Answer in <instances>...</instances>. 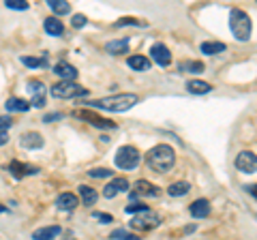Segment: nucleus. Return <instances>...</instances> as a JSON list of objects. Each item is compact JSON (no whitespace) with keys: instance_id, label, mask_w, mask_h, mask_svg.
<instances>
[{"instance_id":"nucleus-3","label":"nucleus","mask_w":257,"mask_h":240,"mask_svg":"<svg viewBox=\"0 0 257 240\" xmlns=\"http://www.w3.org/2000/svg\"><path fill=\"white\" fill-rule=\"evenodd\" d=\"M229 28L231 33H234V37L238 39V41H248L251 39V18L242 11V9H231L229 13Z\"/></svg>"},{"instance_id":"nucleus-41","label":"nucleus","mask_w":257,"mask_h":240,"mask_svg":"<svg viewBox=\"0 0 257 240\" xmlns=\"http://www.w3.org/2000/svg\"><path fill=\"white\" fill-rule=\"evenodd\" d=\"M5 210H7V208H5L3 204H0V212H5Z\"/></svg>"},{"instance_id":"nucleus-24","label":"nucleus","mask_w":257,"mask_h":240,"mask_svg":"<svg viewBox=\"0 0 257 240\" xmlns=\"http://www.w3.org/2000/svg\"><path fill=\"white\" fill-rule=\"evenodd\" d=\"M191 191V185L187 180H180V182H174V185H170V189H167V193H170L172 197H182L187 195Z\"/></svg>"},{"instance_id":"nucleus-36","label":"nucleus","mask_w":257,"mask_h":240,"mask_svg":"<svg viewBox=\"0 0 257 240\" xmlns=\"http://www.w3.org/2000/svg\"><path fill=\"white\" fill-rule=\"evenodd\" d=\"M124 24H133V26H142V22H138L135 18H122L120 22H116V26H124Z\"/></svg>"},{"instance_id":"nucleus-2","label":"nucleus","mask_w":257,"mask_h":240,"mask_svg":"<svg viewBox=\"0 0 257 240\" xmlns=\"http://www.w3.org/2000/svg\"><path fill=\"white\" fill-rule=\"evenodd\" d=\"M140 97L133 92H120V94H111V97H103L96 99L92 103H88L92 109H107V111H126L133 105H138Z\"/></svg>"},{"instance_id":"nucleus-33","label":"nucleus","mask_w":257,"mask_h":240,"mask_svg":"<svg viewBox=\"0 0 257 240\" xmlns=\"http://www.w3.org/2000/svg\"><path fill=\"white\" fill-rule=\"evenodd\" d=\"M146 210H150V208L144 206V204H128V206L124 208L126 214H140V212H146Z\"/></svg>"},{"instance_id":"nucleus-28","label":"nucleus","mask_w":257,"mask_h":240,"mask_svg":"<svg viewBox=\"0 0 257 240\" xmlns=\"http://www.w3.org/2000/svg\"><path fill=\"white\" fill-rule=\"evenodd\" d=\"M180 71H187V73H202L204 65L197 60H189V62H180Z\"/></svg>"},{"instance_id":"nucleus-6","label":"nucleus","mask_w":257,"mask_h":240,"mask_svg":"<svg viewBox=\"0 0 257 240\" xmlns=\"http://www.w3.org/2000/svg\"><path fill=\"white\" fill-rule=\"evenodd\" d=\"M161 225V217L155 212V210H146V212H140L135 214V217L131 219V227L135 229H155Z\"/></svg>"},{"instance_id":"nucleus-9","label":"nucleus","mask_w":257,"mask_h":240,"mask_svg":"<svg viewBox=\"0 0 257 240\" xmlns=\"http://www.w3.org/2000/svg\"><path fill=\"white\" fill-rule=\"evenodd\" d=\"M26 88L32 94L30 107H43L45 105V84L41 82V79H30V82L26 84Z\"/></svg>"},{"instance_id":"nucleus-17","label":"nucleus","mask_w":257,"mask_h":240,"mask_svg":"<svg viewBox=\"0 0 257 240\" xmlns=\"http://www.w3.org/2000/svg\"><path fill=\"white\" fill-rule=\"evenodd\" d=\"M60 234H62L60 225H52V227L35 229V231H32V238H35V240H54L56 236H60Z\"/></svg>"},{"instance_id":"nucleus-14","label":"nucleus","mask_w":257,"mask_h":240,"mask_svg":"<svg viewBox=\"0 0 257 240\" xmlns=\"http://www.w3.org/2000/svg\"><path fill=\"white\" fill-rule=\"evenodd\" d=\"M122 191H128V180L126 178H111V182H107L105 189H103V195L105 197H114Z\"/></svg>"},{"instance_id":"nucleus-18","label":"nucleus","mask_w":257,"mask_h":240,"mask_svg":"<svg viewBox=\"0 0 257 240\" xmlns=\"http://www.w3.org/2000/svg\"><path fill=\"white\" fill-rule=\"evenodd\" d=\"M43 28H45V33L50 37H60L64 33V26H62V22L58 18H45Z\"/></svg>"},{"instance_id":"nucleus-29","label":"nucleus","mask_w":257,"mask_h":240,"mask_svg":"<svg viewBox=\"0 0 257 240\" xmlns=\"http://www.w3.org/2000/svg\"><path fill=\"white\" fill-rule=\"evenodd\" d=\"M22 62L26 67H32V69H35V67H45L47 65V56H41V58H30V56H24Z\"/></svg>"},{"instance_id":"nucleus-40","label":"nucleus","mask_w":257,"mask_h":240,"mask_svg":"<svg viewBox=\"0 0 257 240\" xmlns=\"http://www.w3.org/2000/svg\"><path fill=\"white\" fill-rule=\"evenodd\" d=\"M9 142V131H0V146Z\"/></svg>"},{"instance_id":"nucleus-8","label":"nucleus","mask_w":257,"mask_h":240,"mask_svg":"<svg viewBox=\"0 0 257 240\" xmlns=\"http://www.w3.org/2000/svg\"><path fill=\"white\" fill-rule=\"evenodd\" d=\"M161 195V189L157 185H152L148 180H138L133 185V193L131 199H138V197H159Z\"/></svg>"},{"instance_id":"nucleus-22","label":"nucleus","mask_w":257,"mask_h":240,"mask_svg":"<svg viewBox=\"0 0 257 240\" xmlns=\"http://www.w3.org/2000/svg\"><path fill=\"white\" fill-rule=\"evenodd\" d=\"M5 107H7V111H28L30 109V103L20 99V97H11V99H7Z\"/></svg>"},{"instance_id":"nucleus-34","label":"nucleus","mask_w":257,"mask_h":240,"mask_svg":"<svg viewBox=\"0 0 257 240\" xmlns=\"http://www.w3.org/2000/svg\"><path fill=\"white\" fill-rule=\"evenodd\" d=\"M73 28H84L86 24H88V20H86V15L84 13H77V15H73Z\"/></svg>"},{"instance_id":"nucleus-37","label":"nucleus","mask_w":257,"mask_h":240,"mask_svg":"<svg viewBox=\"0 0 257 240\" xmlns=\"http://www.w3.org/2000/svg\"><path fill=\"white\" fill-rule=\"evenodd\" d=\"M92 217L94 219H99L103 223H111V214H101V212H92Z\"/></svg>"},{"instance_id":"nucleus-20","label":"nucleus","mask_w":257,"mask_h":240,"mask_svg":"<svg viewBox=\"0 0 257 240\" xmlns=\"http://www.w3.org/2000/svg\"><path fill=\"white\" fill-rule=\"evenodd\" d=\"M187 90L191 94H208L212 90V86L208 82H202V79H191V82H187Z\"/></svg>"},{"instance_id":"nucleus-5","label":"nucleus","mask_w":257,"mask_h":240,"mask_svg":"<svg viewBox=\"0 0 257 240\" xmlns=\"http://www.w3.org/2000/svg\"><path fill=\"white\" fill-rule=\"evenodd\" d=\"M50 92L54 99H75V97H82V94H88L86 88H82L75 82H58L50 88Z\"/></svg>"},{"instance_id":"nucleus-31","label":"nucleus","mask_w":257,"mask_h":240,"mask_svg":"<svg viewBox=\"0 0 257 240\" xmlns=\"http://www.w3.org/2000/svg\"><path fill=\"white\" fill-rule=\"evenodd\" d=\"M7 9H13V11H26L28 9V3L26 0H7Z\"/></svg>"},{"instance_id":"nucleus-1","label":"nucleus","mask_w":257,"mask_h":240,"mask_svg":"<svg viewBox=\"0 0 257 240\" xmlns=\"http://www.w3.org/2000/svg\"><path fill=\"white\" fill-rule=\"evenodd\" d=\"M146 163L150 170H155L157 174L170 172L176 163V153L170 144H157L155 148H150L146 153Z\"/></svg>"},{"instance_id":"nucleus-11","label":"nucleus","mask_w":257,"mask_h":240,"mask_svg":"<svg viewBox=\"0 0 257 240\" xmlns=\"http://www.w3.org/2000/svg\"><path fill=\"white\" fill-rule=\"evenodd\" d=\"M236 167L244 174H253L257 170V157L251 153V150H242V153L236 157Z\"/></svg>"},{"instance_id":"nucleus-25","label":"nucleus","mask_w":257,"mask_h":240,"mask_svg":"<svg viewBox=\"0 0 257 240\" xmlns=\"http://www.w3.org/2000/svg\"><path fill=\"white\" fill-rule=\"evenodd\" d=\"M152 62L146 58V56H131L128 58V67H131L133 71H148Z\"/></svg>"},{"instance_id":"nucleus-21","label":"nucleus","mask_w":257,"mask_h":240,"mask_svg":"<svg viewBox=\"0 0 257 240\" xmlns=\"http://www.w3.org/2000/svg\"><path fill=\"white\" fill-rule=\"evenodd\" d=\"M105 50L114 56H122L128 52V39H116V41H109L105 45Z\"/></svg>"},{"instance_id":"nucleus-16","label":"nucleus","mask_w":257,"mask_h":240,"mask_svg":"<svg viewBox=\"0 0 257 240\" xmlns=\"http://www.w3.org/2000/svg\"><path fill=\"white\" fill-rule=\"evenodd\" d=\"M22 146L24 148H32V150L43 148V138L37 131H28V133L22 135Z\"/></svg>"},{"instance_id":"nucleus-4","label":"nucleus","mask_w":257,"mask_h":240,"mask_svg":"<svg viewBox=\"0 0 257 240\" xmlns=\"http://www.w3.org/2000/svg\"><path fill=\"white\" fill-rule=\"evenodd\" d=\"M140 161H142V155L135 146L118 148V153L114 157V163H116V167H120V170H135V167L140 165Z\"/></svg>"},{"instance_id":"nucleus-38","label":"nucleus","mask_w":257,"mask_h":240,"mask_svg":"<svg viewBox=\"0 0 257 240\" xmlns=\"http://www.w3.org/2000/svg\"><path fill=\"white\" fill-rule=\"evenodd\" d=\"M62 118V114H47V116H43V123H54V120H60Z\"/></svg>"},{"instance_id":"nucleus-39","label":"nucleus","mask_w":257,"mask_h":240,"mask_svg":"<svg viewBox=\"0 0 257 240\" xmlns=\"http://www.w3.org/2000/svg\"><path fill=\"white\" fill-rule=\"evenodd\" d=\"M244 191H246V193H248V195H253V197L257 199V185H248V187H246Z\"/></svg>"},{"instance_id":"nucleus-19","label":"nucleus","mask_w":257,"mask_h":240,"mask_svg":"<svg viewBox=\"0 0 257 240\" xmlns=\"http://www.w3.org/2000/svg\"><path fill=\"white\" fill-rule=\"evenodd\" d=\"M56 206L64 212H71L73 208H77V197L73 193H62V195H58V199H56Z\"/></svg>"},{"instance_id":"nucleus-35","label":"nucleus","mask_w":257,"mask_h":240,"mask_svg":"<svg viewBox=\"0 0 257 240\" xmlns=\"http://www.w3.org/2000/svg\"><path fill=\"white\" fill-rule=\"evenodd\" d=\"M15 120L11 116H0V131H9Z\"/></svg>"},{"instance_id":"nucleus-7","label":"nucleus","mask_w":257,"mask_h":240,"mask_svg":"<svg viewBox=\"0 0 257 240\" xmlns=\"http://www.w3.org/2000/svg\"><path fill=\"white\" fill-rule=\"evenodd\" d=\"M75 116L77 118H82V120H88L92 127H96V129H116V123L114 120H107V118H103V116H99L96 111H92V109H79V111H75Z\"/></svg>"},{"instance_id":"nucleus-30","label":"nucleus","mask_w":257,"mask_h":240,"mask_svg":"<svg viewBox=\"0 0 257 240\" xmlns=\"http://www.w3.org/2000/svg\"><path fill=\"white\" fill-rule=\"evenodd\" d=\"M111 240H140V236L128 234V231H124V229H114L111 231Z\"/></svg>"},{"instance_id":"nucleus-10","label":"nucleus","mask_w":257,"mask_h":240,"mask_svg":"<svg viewBox=\"0 0 257 240\" xmlns=\"http://www.w3.org/2000/svg\"><path fill=\"white\" fill-rule=\"evenodd\" d=\"M150 58H152V62H157L159 67H167L172 62V52H170V47L167 45L155 43L150 47Z\"/></svg>"},{"instance_id":"nucleus-27","label":"nucleus","mask_w":257,"mask_h":240,"mask_svg":"<svg viewBox=\"0 0 257 240\" xmlns=\"http://www.w3.org/2000/svg\"><path fill=\"white\" fill-rule=\"evenodd\" d=\"M79 195H82V202L86 204V206H92L94 202H96V191L92 189V187H88V185H82L79 187Z\"/></svg>"},{"instance_id":"nucleus-12","label":"nucleus","mask_w":257,"mask_h":240,"mask_svg":"<svg viewBox=\"0 0 257 240\" xmlns=\"http://www.w3.org/2000/svg\"><path fill=\"white\" fill-rule=\"evenodd\" d=\"M9 174H13V178H24V176H32V174H39V167L35 165H26L22 161H11L9 163Z\"/></svg>"},{"instance_id":"nucleus-32","label":"nucleus","mask_w":257,"mask_h":240,"mask_svg":"<svg viewBox=\"0 0 257 240\" xmlns=\"http://www.w3.org/2000/svg\"><path fill=\"white\" fill-rule=\"evenodd\" d=\"M88 176H90V178H107V176H111V170H105V167H94V170L88 172Z\"/></svg>"},{"instance_id":"nucleus-23","label":"nucleus","mask_w":257,"mask_h":240,"mask_svg":"<svg viewBox=\"0 0 257 240\" xmlns=\"http://www.w3.org/2000/svg\"><path fill=\"white\" fill-rule=\"evenodd\" d=\"M199 50H202V54L214 56V54L225 52V43H221V41H204L202 45H199Z\"/></svg>"},{"instance_id":"nucleus-13","label":"nucleus","mask_w":257,"mask_h":240,"mask_svg":"<svg viewBox=\"0 0 257 240\" xmlns=\"http://www.w3.org/2000/svg\"><path fill=\"white\" fill-rule=\"evenodd\" d=\"M54 73L60 77V82H73V79L77 77V69L73 65H69V62L60 60L58 65L54 67Z\"/></svg>"},{"instance_id":"nucleus-15","label":"nucleus","mask_w":257,"mask_h":240,"mask_svg":"<svg viewBox=\"0 0 257 240\" xmlns=\"http://www.w3.org/2000/svg\"><path fill=\"white\" fill-rule=\"evenodd\" d=\"M189 210L195 219H206L208 214H210V202H208V199H195V202L189 206Z\"/></svg>"},{"instance_id":"nucleus-42","label":"nucleus","mask_w":257,"mask_h":240,"mask_svg":"<svg viewBox=\"0 0 257 240\" xmlns=\"http://www.w3.org/2000/svg\"><path fill=\"white\" fill-rule=\"evenodd\" d=\"M69 240H75V238H69Z\"/></svg>"},{"instance_id":"nucleus-26","label":"nucleus","mask_w":257,"mask_h":240,"mask_svg":"<svg viewBox=\"0 0 257 240\" xmlns=\"http://www.w3.org/2000/svg\"><path fill=\"white\" fill-rule=\"evenodd\" d=\"M50 9L56 13V15H69L71 13V5L64 3V0H47Z\"/></svg>"}]
</instances>
